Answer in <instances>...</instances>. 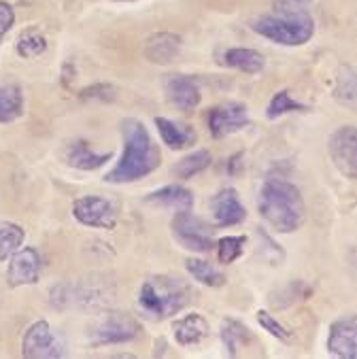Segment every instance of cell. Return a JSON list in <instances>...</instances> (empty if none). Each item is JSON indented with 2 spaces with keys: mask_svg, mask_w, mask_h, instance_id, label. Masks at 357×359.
<instances>
[{
  "mask_svg": "<svg viewBox=\"0 0 357 359\" xmlns=\"http://www.w3.org/2000/svg\"><path fill=\"white\" fill-rule=\"evenodd\" d=\"M123 156L117 166L107 175L109 183H132L154 172L160 164V151L154 145L149 132L140 121H123Z\"/></svg>",
  "mask_w": 357,
  "mask_h": 359,
  "instance_id": "6da1fadb",
  "label": "cell"
},
{
  "mask_svg": "<svg viewBox=\"0 0 357 359\" xmlns=\"http://www.w3.org/2000/svg\"><path fill=\"white\" fill-rule=\"evenodd\" d=\"M257 208L262 217L283 234H292L304 224V200L300 189L285 179H268L262 185Z\"/></svg>",
  "mask_w": 357,
  "mask_h": 359,
  "instance_id": "7a4b0ae2",
  "label": "cell"
},
{
  "mask_svg": "<svg viewBox=\"0 0 357 359\" xmlns=\"http://www.w3.org/2000/svg\"><path fill=\"white\" fill-rule=\"evenodd\" d=\"M187 302H189L187 287L181 280L168 276L145 280L138 294L140 309L154 319H166L179 313Z\"/></svg>",
  "mask_w": 357,
  "mask_h": 359,
  "instance_id": "3957f363",
  "label": "cell"
},
{
  "mask_svg": "<svg viewBox=\"0 0 357 359\" xmlns=\"http://www.w3.org/2000/svg\"><path fill=\"white\" fill-rule=\"evenodd\" d=\"M253 30L278 45H288V47H298L304 45L313 39L315 34V22L307 11L298 13H274L260 18L253 24Z\"/></svg>",
  "mask_w": 357,
  "mask_h": 359,
  "instance_id": "277c9868",
  "label": "cell"
},
{
  "mask_svg": "<svg viewBox=\"0 0 357 359\" xmlns=\"http://www.w3.org/2000/svg\"><path fill=\"white\" fill-rule=\"evenodd\" d=\"M22 355L28 359H58L64 355V342L47 321H36L24 334Z\"/></svg>",
  "mask_w": 357,
  "mask_h": 359,
  "instance_id": "5b68a950",
  "label": "cell"
},
{
  "mask_svg": "<svg viewBox=\"0 0 357 359\" xmlns=\"http://www.w3.org/2000/svg\"><path fill=\"white\" fill-rule=\"evenodd\" d=\"M173 234L183 249H189L196 253H206L213 249V234L208 226L202 219H198L196 215H191L189 210L177 212V217L173 219Z\"/></svg>",
  "mask_w": 357,
  "mask_h": 359,
  "instance_id": "8992f818",
  "label": "cell"
},
{
  "mask_svg": "<svg viewBox=\"0 0 357 359\" xmlns=\"http://www.w3.org/2000/svg\"><path fill=\"white\" fill-rule=\"evenodd\" d=\"M328 151L344 177L357 179V126L338 128L328 140Z\"/></svg>",
  "mask_w": 357,
  "mask_h": 359,
  "instance_id": "52a82bcc",
  "label": "cell"
},
{
  "mask_svg": "<svg viewBox=\"0 0 357 359\" xmlns=\"http://www.w3.org/2000/svg\"><path fill=\"white\" fill-rule=\"evenodd\" d=\"M73 215L75 219L81 222L83 226L90 228H100V230H113L117 224V210L115 206L100 198V196H83L73 204Z\"/></svg>",
  "mask_w": 357,
  "mask_h": 359,
  "instance_id": "ba28073f",
  "label": "cell"
},
{
  "mask_svg": "<svg viewBox=\"0 0 357 359\" xmlns=\"http://www.w3.org/2000/svg\"><path fill=\"white\" fill-rule=\"evenodd\" d=\"M140 334V325L121 313H113L105 317L92 332V342L94 344H121L130 342Z\"/></svg>",
  "mask_w": 357,
  "mask_h": 359,
  "instance_id": "9c48e42d",
  "label": "cell"
},
{
  "mask_svg": "<svg viewBox=\"0 0 357 359\" xmlns=\"http://www.w3.org/2000/svg\"><path fill=\"white\" fill-rule=\"evenodd\" d=\"M249 126L247 107L241 102H228L217 109H213L208 115V130L213 138H224Z\"/></svg>",
  "mask_w": 357,
  "mask_h": 359,
  "instance_id": "30bf717a",
  "label": "cell"
},
{
  "mask_svg": "<svg viewBox=\"0 0 357 359\" xmlns=\"http://www.w3.org/2000/svg\"><path fill=\"white\" fill-rule=\"evenodd\" d=\"M41 278V257L32 247L18 249L11 255L9 268H7V280L11 287L22 285H34Z\"/></svg>",
  "mask_w": 357,
  "mask_h": 359,
  "instance_id": "8fae6325",
  "label": "cell"
},
{
  "mask_svg": "<svg viewBox=\"0 0 357 359\" xmlns=\"http://www.w3.org/2000/svg\"><path fill=\"white\" fill-rule=\"evenodd\" d=\"M328 351L340 359H357V317H344L332 323Z\"/></svg>",
  "mask_w": 357,
  "mask_h": 359,
  "instance_id": "7c38bea8",
  "label": "cell"
},
{
  "mask_svg": "<svg viewBox=\"0 0 357 359\" xmlns=\"http://www.w3.org/2000/svg\"><path fill=\"white\" fill-rule=\"evenodd\" d=\"M213 215H215V224L222 228L238 226L247 219V210L234 189H224L215 196V200H213Z\"/></svg>",
  "mask_w": 357,
  "mask_h": 359,
  "instance_id": "4fadbf2b",
  "label": "cell"
},
{
  "mask_svg": "<svg viewBox=\"0 0 357 359\" xmlns=\"http://www.w3.org/2000/svg\"><path fill=\"white\" fill-rule=\"evenodd\" d=\"M166 94L170 98V102L175 107H179L181 111H194L200 104V90L196 86V81L187 75H175L168 79L166 83Z\"/></svg>",
  "mask_w": 357,
  "mask_h": 359,
  "instance_id": "5bb4252c",
  "label": "cell"
},
{
  "mask_svg": "<svg viewBox=\"0 0 357 359\" xmlns=\"http://www.w3.org/2000/svg\"><path fill=\"white\" fill-rule=\"evenodd\" d=\"M181 49V39L173 32H158L145 45V57L154 64H170Z\"/></svg>",
  "mask_w": 357,
  "mask_h": 359,
  "instance_id": "9a60e30c",
  "label": "cell"
},
{
  "mask_svg": "<svg viewBox=\"0 0 357 359\" xmlns=\"http://www.w3.org/2000/svg\"><path fill=\"white\" fill-rule=\"evenodd\" d=\"M66 160L73 168L79 170H96L105 166L111 160V154H98L94 151L86 140H77L66 149Z\"/></svg>",
  "mask_w": 357,
  "mask_h": 359,
  "instance_id": "2e32d148",
  "label": "cell"
},
{
  "mask_svg": "<svg viewBox=\"0 0 357 359\" xmlns=\"http://www.w3.org/2000/svg\"><path fill=\"white\" fill-rule=\"evenodd\" d=\"M156 126H158V132H160V136L164 140V145H168V149H173V151L189 147L191 142L196 140V134H194L191 128L175 123V121H170L166 117H158Z\"/></svg>",
  "mask_w": 357,
  "mask_h": 359,
  "instance_id": "e0dca14e",
  "label": "cell"
},
{
  "mask_svg": "<svg viewBox=\"0 0 357 359\" xmlns=\"http://www.w3.org/2000/svg\"><path fill=\"white\" fill-rule=\"evenodd\" d=\"M175 338L183 346L200 344L208 336V323L204 321L202 315H187L175 323Z\"/></svg>",
  "mask_w": 357,
  "mask_h": 359,
  "instance_id": "ac0fdd59",
  "label": "cell"
},
{
  "mask_svg": "<svg viewBox=\"0 0 357 359\" xmlns=\"http://www.w3.org/2000/svg\"><path fill=\"white\" fill-rule=\"evenodd\" d=\"M151 204H158V206H166V208H175V210H189L191 204H194V196L189 189L181 187V185H168V187H162L154 194H149L147 198Z\"/></svg>",
  "mask_w": 357,
  "mask_h": 359,
  "instance_id": "d6986e66",
  "label": "cell"
},
{
  "mask_svg": "<svg viewBox=\"0 0 357 359\" xmlns=\"http://www.w3.org/2000/svg\"><path fill=\"white\" fill-rule=\"evenodd\" d=\"M226 64L241 70V73H247V75H257L260 70H264L266 66V60L260 51L255 49H245V47H236V49H230L226 51Z\"/></svg>",
  "mask_w": 357,
  "mask_h": 359,
  "instance_id": "ffe728a7",
  "label": "cell"
},
{
  "mask_svg": "<svg viewBox=\"0 0 357 359\" xmlns=\"http://www.w3.org/2000/svg\"><path fill=\"white\" fill-rule=\"evenodd\" d=\"M334 98L344 104L357 109V70L351 66H342L336 75V88Z\"/></svg>",
  "mask_w": 357,
  "mask_h": 359,
  "instance_id": "44dd1931",
  "label": "cell"
},
{
  "mask_svg": "<svg viewBox=\"0 0 357 359\" xmlns=\"http://www.w3.org/2000/svg\"><path fill=\"white\" fill-rule=\"evenodd\" d=\"M24 111V96L18 86H0V123L15 121Z\"/></svg>",
  "mask_w": 357,
  "mask_h": 359,
  "instance_id": "7402d4cb",
  "label": "cell"
},
{
  "mask_svg": "<svg viewBox=\"0 0 357 359\" xmlns=\"http://www.w3.org/2000/svg\"><path fill=\"white\" fill-rule=\"evenodd\" d=\"M185 268L187 272L202 285L206 287H222L226 283V276L224 272H220L213 264L204 262V259H187L185 262Z\"/></svg>",
  "mask_w": 357,
  "mask_h": 359,
  "instance_id": "603a6c76",
  "label": "cell"
},
{
  "mask_svg": "<svg viewBox=\"0 0 357 359\" xmlns=\"http://www.w3.org/2000/svg\"><path fill=\"white\" fill-rule=\"evenodd\" d=\"M24 243V230L18 224L0 222V262L9 259Z\"/></svg>",
  "mask_w": 357,
  "mask_h": 359,
  "instance_id": "cb8c5ba5",
  "label": "cell"
},
{
  "mask_svg": "<svg viewBox=\"0 0 357 359\" xmlns=\"http://www.w3.org/2000/svg\"><path fill=\"white\" fill-rule=\"evenodd\" d=\"M210 162H213L210 154H208L206 149H198V151L185 156V158L177 164L175 172H177L181 179H191V177H196L198 172H202L204 168H208Z\"/></svg>",
  "mask_w": 357,
  "mask_h": 359,
  "instance_id": "d4e9b609",
  "label": "cell"
},
{
  "mask_svg": "<svg viewBox=\"0 0 357 359\" xmlns=\"http://www.w3.org/2000/svg\"><path fill=\"white\" fill-rule=\"evenodd\" d=\"M47 49V41L43 36V32H39L36 28L24 30L18 39V53L22 57H36Z\"/></svg>",
  "mask_w": 357,
  "mask_h": 359,
  "instance_id": "484cf974",
  "label": "cell"
},
{
  "mask_svg": "<svg viewBox=\"0 0 357 359\" xmlns=\"http://www.w3.org/2000/svg\"><path fill=\"white\" fill-rule=\"evenodd\" d=\"M222 338H224V342H226L230 355H236V348H238L241 344H245V342L251 338V334H249V330H247L241 321L226 319L224 325H222Z\"/></svg>",
  "mask_w": 357,
  "mask_h": 359,
  "instance_id": "4316f807",
  "label": "cell"
},
{
  "mask_svg": "<svg viewBox=\"0 0 357 359\" xmlns=\"http://www.w3.org/2000/svg\"><path fill=\"white\" fill-rule=\"evenodd\" d=\"M307 107L300 104L298 100L292 98V94L288 90H283V92H276L268 104V117L270 119H278L281 115L285 113H292V111H304Z\"/></svg>",
  "mask_w": 357,
  "mask_h": 359,
  "instance_id": "83f0119b",
  "label": "cell"
},
{
  "mask_svg": "<svg viewBox=\"0 0 357 359\" xmlns=\"http://www.w3.org/2000/svg\"><path fill=\"white\" fill-rule=\"evenodd\" d=\"M245 236H224L217 243V257L222 264H232L236 262L243 251H245Z\"/></svg>",
  "mask_w": 357,
  "mask_h": 359,
  "instance_id": "f1b7e54d",
  "label": "cell"
},
{
  "mask_svg": "<svg viewBox=\"0 0 357 359\" xmlns=\"http://www.w3.org/2000/svg\"><path fill=\"white\" fill-rule=\"evenodd\" d=\"M257 321H260V325L266 330V332H270L274 338H278V340H283V342H290V332H288V327L285 325H281L270 313H266V311H260L257 313Z\"/></svg>",
  "mask_w": 357,
  "mask_h": 359,
  "instance_id": "f546056e",
  "label": "cell"
},
{
  "mask_svg": "<svg viewBox=\"0 0 357 359\" xmlns=\"http://www.w3.org/2000/svg\"><path fill=\"white\" fill-rule=\"evenodd\" d=\"M313 0H274L276 13H298L304 11Z\"/></svg>",
  "mask_w": 357,
  "mask_h": 359,
  "instance_id": "4dcf8cb0",
  "label": "cell"
},
{
  "mask_svg": "<svg viewBox=\"0 0 357 359\" xmlns=\"http://www.w3.org/2000/svg\"><path fill=\"white\" fill-rule=\"evenodd\" d=\"M13 22H15L13 7L9 3H3V0H0V41H3V36L9 32V28L13 26Z\"/></svg>",
  "mask_w": 357,
  "mask_h": 359,
  "instance_id": "1f68e13d",
  "label": "cell"
},
{
  "mask_svg": "<svg viewBox=\"0 0 357 359\" xmlns=\"http://www.w3.org/2000/svg\"><path fill=\"white\" fill-rule=\"evenodd\" d=\"M119 3H126V0H119Z\"/></svg>",
  "mask_w": 357,
  "mask_h": 359,
  "instance_id": "d6a6232c",
  "label": "cell"
}]
</instances>
